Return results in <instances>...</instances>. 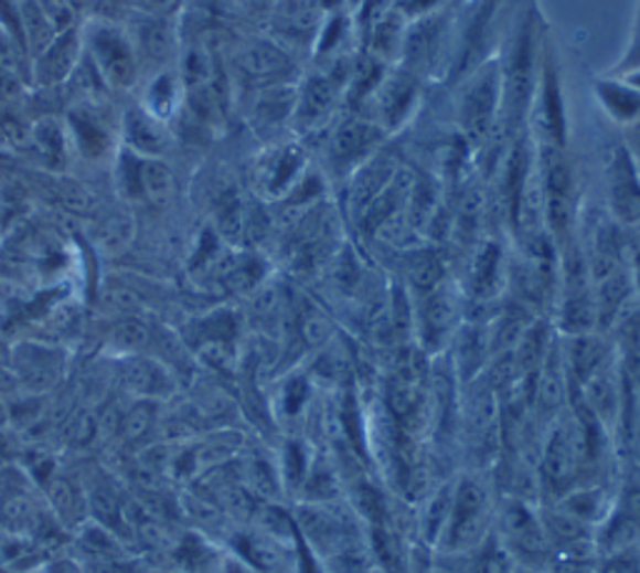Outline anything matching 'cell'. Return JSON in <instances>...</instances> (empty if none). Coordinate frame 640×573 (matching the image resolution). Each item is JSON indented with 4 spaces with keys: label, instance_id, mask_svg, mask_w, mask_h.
Instances as JSON below:
<instances>
[{
    "label": "cell",
    "instance_id": "obj_24",
    "mask_svg": "<svg viewBox=\"0 0 640 573\" xmlns=\"http://www.w3.org/2000/svg\"><path fill=\"white\" fill-rule=\"evenodd\" d=\"M593 323V308L588 298H570L566 306V326L570 331H586Z\"/></svg>",
    "mask_w": 640,
    "mask_h": 573
},
{
    "label": "cell",
    "instance_id": "obj_9",
    "mask_svg": "<svg viewBox=\"0 0 640 573\" xmlns=\"http://www.w3.org/2000/svg\"><path fill=\"white\" fill-rule=\"evenodd\" d=\"M483 506L486 496L483 488L473 481H463L456 491V503L454 511H450V526H454V539L456 541H468L470 537H476L480 523H483Z\"/></svg>",
    "mask_w": 640,
    "mask_h": 573
},
{
    "label": "cell",
    "instance_id": "obj_26",
    "mask_svg": "<svg viewBox=\"0 0 640 573\" xmlns=\"http://www.w3.org/2000/svg\"><path fill=\"white\" fill-rule=\"evenodd\" d=\"M450 321V308L446 304V298H433L430 306L426 308V323L430 328V336H440L448 328Z\"/></svg>",
    "mask_w": 640,
    "mask_h": 573
},
{
    "label": "cell",
    "instance_id": "obj_2",
    "mask_svg": "<svg viewBox=\"0 0 640 573\" xmlns=\"http://www.w3.org/2000/svg\"><path fill=\"white\" fill-rule=\"evenodd\" d=\"M106 103H73L63 118L71 150L86 161H100L120 148V116H108Z\"/></svg>",
    "mask_w": 640,
    "mask_h": 573
},
{
    "label": "cell",
    "instance_id": "obj_25",
    "mask_svg": "<svg viewBox=\"0 0 640 573\" xmlns=\"http://www.w3.org/2000/svg\"><path fill=\"white\" fill-rule=\"evenodd\" d=\"M495 268H498V251L495 248H486L480 253V258L476 263V286L480 290H488L495 278Z\"/></svg>",
    "mask_w": 640,
    "mask_h": 573
},
{
    "label": "cell",
    "instance_id": "obj_20",
    "mask_svg": "<svg viewBox=\"0 0 640 573\" xmlns=\"http://www.w3.org/2000/svg\"><path fill=\"white\" fill-rule=\"evenodd\" d=\"M600 361H604V346L593 341V338H583V341L573 346V369L583 379H590L598 371Z\"/></svg>",
    "mask_w": 640,
    "mask_h": 573
},
{
    "label": "cell",
    "instance_id": "obj_27",
    "mask_svg": "<svg viewBox=\"0 0 640 573\" xmlns=\"http://www.w3.org/2000/svg\"><path fill=\"white\" fill-rule=\"evenodd\" d=\"M440 278V266L436 258H423L413 266V284L418 288H433Z\"/></svg>",
    "mask_w": 640,
    "mask_h": 573
},
{
    "label": "cell",
    "instance_id": "obj_6",
    "mask_svg": "<svg viewBox=\"0 0 640 573\" xmlns=\"http://www.w3.org/2000/svg\"><path fill=\"white\" fill-rule=\"evenodd\" d=\"M126 28L130 38H134L140 65L156 63V71L171 68L168 61H171V51L175 41L171 18H156V15L138 13V21H134Z\"/></svg>",
    "mask_w": 640,
    "mask_h": 573
},
{
    "label": "cell",
    "instance_id": "obj_12",
    "mask_svg": "<svg viewBox=\"0 0 640 573\" xmlns=\"http://www.w3.org/2000/svg\"><path fill=\"white\" fill-rule=\"evenodd\" d=\"M545 185H548V221L561 233L570 219V171L561 158L548 161Z\"/></svg>",
    "mask_w": 640,
    "mask_h": 573
},
{
    "label": "cell",
    "instance_id": "obj_10",
    "mask_svg": "<svg viewBox=\"0 0 640 573\" xmlns=\"http://www.w3.org/2000/svg\"><path fill=\"white\" fill-rule=\"evenodd\" d=\"M25 144L49 166H58L71 153L68 130H65L61 118H38L35 124H31V134H28Z\"/></svg>",
    "mask_w": 640,
    "mask_h": 573
},
{
    "label": "cell",
    "instance_id": "obj_5",
    "mask_svg": "<svg viewBox=\"0 0 640 573\" xmlns=\"http://www.w3.org/2000/svg\"><path fill=\"white\" fill-rule=\"evenodd\" d=\"M120 146L138 156L163 158L166 150L171 148L168 124L150 116L140 103L130 106L120 113Z\"/></svg>",
    "mask_w": 640,
    "mask_h": 573
},
{
    "label": "cell",
    "instance_id": "obj_13",
    "mask_svg": "<svg viewBox=\"0 0 640 573\" xmlns=\"http://www.w3.org/2000/svg\"><path fill=\"white\" fill-rule=\"evenodd\" d=\"M610 193H614L616 213L626 221H636L640 215V188L636 183L633 168H630L626 153H618L614 171H610Z\"/></svg>",
    "mask_w": 640,
    "mask_h": 573
},
{
    "label": "cell",
    "instance_id": "obj_3",
    "mask_svg": "<svg viewBox=\"0 0 640 573\" xmlns=\"http://www.w3.org/2000/svg\"><path fill=\"white\" fill-rule=\"evenodd\" d=\"M116 178L126 199L166 203L173 193V173L163 158L138 156L124 146L116 153Z\"/></svg>",
    "mask_w": 640,
    "mask_h": 573
},
{
    "label": "cell",
    "instance_id": "obj_4",
    "mask_svg": "<svg viewBox=\"0 0 640 573\" xmlns=\"http://www.w3.org/2000/svg\"><path fill=\"white\" fill-rule=\"evenodd\" d=\"M83 61L81 28L71 25L61 31L45 49L31 59V81L41 88H55L71 81Z\"/></svg>",
    "mask_w": 640,
    "mask_h": 573
},
{
    "label": "cell",
    "instance_id": "obj_19",
    "mask_svg": "<svg viewBox=\"0 0 640 573\" xmlns=\"http://www.w3.org/2000/svg\"><path fill=\"white\" fill-rule=\"evenodd\" d=\"M23 61H25L23 43L18 41V38L8 31L6 25H0V73L18 75V78H23V73H25Z\"/></svg>",
    "mask_w": 640,
    "mask_h": 573
},
{
    "label": "cell",
    "instance_id": "obj_1",
    "mask_svg": "<svg viewBox=\"0 0 640 573\" xmlns=\"http://www.w3.org/2000/svg\"><path fill=\"white\" fill-rule=\"evenodd\" d=\"M81 38L83 53L98 71L108 91H130L138 86L143 65H140L134 38L126 25L93 18L81 25Z\"/></svg>",
    "mask_w": 640,
    "mask_h": 573
},
{
    "label": "cell",
    "instance_id": "obj_17",
    "mask_svg": "<svg viewBox=\"0 0 640 573\" xmlns=\"http://www.w3.org/2000/svg\"><path fill=\"white\" fill-rule=\"evenodd\" d=\"M588 403L593 411L598 413L600 418H610L616 413V403H618V393L614 381L608 379L606 373H593L590 383H588Z\"/></svg>",
    "mask_w": 640,
    "mask_h": 573
},
{
    "label": "cell",
    "instance_id": "obj_8",
    "mask_svg": "<svg viewBox=\"0 0 640 573\" xmlns=\"http://www.w3.org/2000/svg\"><path fill=\"white\" fill-rule=\"evenodd\" d=\"M183 81L181 73L171 68H160L153 73V78L146 83L143 96H140V106H143L150 116L171 124V118L181 110L183 103Z\"/></svg>",
    "mask_w": 640,
    "mask_h": 573
},
{
    "label": "cell",
    "instance_id": "obj_16",
    "mask_svg": "<svg viewBox=\"0 0 640 573\" xmlns=\"http://www.w3.org/2000/svg\"><path fill=\"white\" fill-rule=\"evenodd\" d=\"M375 144V130L363 124H345L335 136V153L343 161L363 156Z\"/></svg>",
    "mask_w": 640,
    "mask_h": 573
},
{
    "label": "cell",
    "instance_id": "obj_30",
    "mask_svg": "<svg viewBox=\"0 0 640 573\" xmlns=\"http://www.w3.org/2000/svg\"><path fill=\"white\" fill-rule=\"evenodd\" d=\"M606 573H633V571H630V566H626V563H614V566H608Z\"/></svg>",
    "mask_w": 640,
    "mask_h": 573
},
{
    "label": "cell",
    "instance_id": "obj_15",
    "mask_svg": "<svg viewBox=\"0 0 640 573\" xmlns=\"http://www.w3.org/2000/svg\"><path fill=\"white\" fill-rule=\"evenodd\" d=\"M531 91V38L523 35L513 49L511 61V93L515 106H523Z\"/></svg>",
    "mask_w": 640,
    "mask_h": 573
},
{
    "label": "cell",
    "instance_id": "obj_29",
    "mask_svg": "<svg viewBox=\"0 0 640 573\" xmlns=\"http://www.w3.org/2000/svg\"><path fill=\"white\" fill-rule=\"evenodd\" d=\"M150 426V413L146 408H136L130 416L126 418V434L130 438H136V436H143L146 431Z\"/></svg>",
    "mask_w": 640,
    "mask_h": 573
},
{
    "label": "cell",
    "instance_id": "obj_21",
    "mask_svg": "<svg viewBox=\"0 0 640 573\" xmlns=\"http://www.w3.org/2000/svg\"><path fill=\"white\" fill-rule=\"evenodd\" d=\"M508 529H511L513 537L521 539L525 547H541L543 543L538 523H535L533 516L521 509V506H513V509L508 511Z\"/></svg>",
    "mask_w": 640,
    "mask_h": 573
},
{
    "label": "cell",
    "instance_id": "obj_11",
    "mask_svg": "<svg viewBox=\"0 0 640 573\" xmlns=\"http://www.w3.org/2000/svg\"><path fill=\"white\" fill-rule=\"evenodd\" d=\"M493 106H495V81L493 73L486 71L480 78L473 83V88L468 91L466 98V128L473 138H483L488 126H491L493 118Z\"/></svg>",
    "mask_w": 640,
    "mask_h": 573
},
{
    "label": "cell",
    "instance_id": "obj_18",
    "mask_svg": "<svg viewBox=\"0 0 640 573\" xmlns=\"http://www.w3.org/2000/svg\"><path fill=\"white\" fill-rule=\"evenodd\" d=\"M331 106H333V91L326 81L318 78L310 83L306 91L303 106H300V118H303L306 124H318V120L331 110Z\"/></svg>",
    "mask_w": 640,
    "mask_h": 573
},
{
    "label": "cell",
    "instance_id": "obj_7",
    "mask_svg": "<svg viewBox=\"0 0 640 573\" xmlns=\"http://www.w3.org/2000/svg\"><path fill=\"white\" fill-rule=\"evenodd\" d=\"M583 456H586V431L583 426L558 428L548 448H545V474L553 481H568L576 474Z\"/></svg>",
    "mask_w": 640,
    "mask_h": 573
},
{
    "label": "cell",
    "instance_id": "obj_22",
    "mask_svg": "<svg viewBox=\"0 0 640 573\" xmlns=\"http://www.w3.org/2000/svg\"><path fill=\"white\" fill-rule=\"evenodd\" d=\"M148 341V328L140 321H124L110 336V343L116 351L134 353Z\"/></svg>",
    "mask_w": 640,
    "mask_h": 573
},
{
    "label": "cell",
    "instance_id": "obj_23",
    "mask_svg": "<svg viewBox=\"0 0 640 573\" xmlns=\"http://www.w3.org/2000/svg\"><path fill=\"white\" fill-rule=\"evenodd\" d=\"M130 233H134V223H130V219H124V215H113V219L103 223V231H100L103 248H108V251L126 248V243L130 241Z\"/></svg>",
    "mask_w": 640,
    "mask_h": 573
},
{
    "label": "cell",
    "instance_id": "obj_28",
    "mask_svg": "<svg viewBox=\"0 0 640 573\" xmlns=\"http://www.w3.org/2000/svg\"><path fill=\"white\" fill-rule=\"evenodd\" d=\"M136 11L156 18H171V13L181 6V0H134Z\"/></svg>",
    "mask_w": 640,
    "mask_h": 573
},
{
    "label": "cell",
    "instance_id": "obj_14",
    "mask_svg": "<svg viewBox=\"0 0 640 573\" xmlns=\"http://www.w3.org/2000/svg\"><path fill=\"white\" fill-rule=\"evenodd\" d=\"M238 65L248 75L266 78V75H276L286 68V55L273 45H250L238 55Z\"/></svg>",
    "mask_w": 640,
    "mask_h": 573
}]
</instances>
